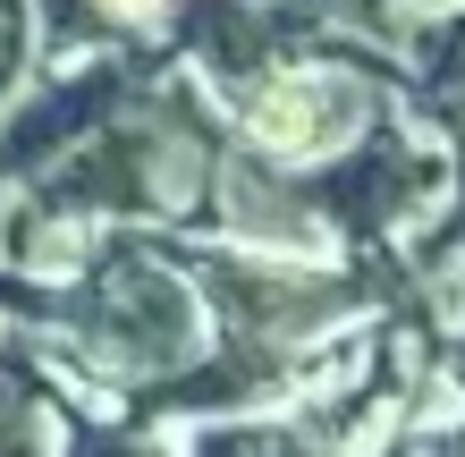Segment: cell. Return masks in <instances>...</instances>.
Instances as JSON below:
<instances>
[{
    "label": "cell",
    "instance_id": "6da1fadb",
    "mask_svg": "<svg viewBox=\"0 0 465 457\" xmlns=\"http://www.w3.org/2000/svg\"><path fill=\"white\" fill-rule=\"evenodd\" d=\"M76 322H85V339L119 373H170V364L195 356V339H203L195 288L178 272H161V263H144V254H119L111 272L94 280V297L76 305Z\"/></svg>",
    "mask_w": 465,
    "mask_h": 457
},
{
    "label": "cell",
    "instance_id": "7a4b0ae2",
    "mask_svg": "<svg viewBox=\"0 0 465 457\" xmlns=\"http://www.w3.org/2000/svg\"><path fill=\"white\" fill-rule=\"evenodd\" d=\"M355 127H364V85L347 68H288L271 76L262 102H254V136L288 161H313V153H339Z\"/></svg>",
    "mask_w": 465,
    "mask_h": 457
},
{
    "label": "cell",
    "instance_id": "3957f363",
    "mask_svg": "<svg viewBox=\"0 0 465 457\" xmlns=\"http://www.w3.org/2000/svg\"><path fill=\"white\" fill-rule=\"evenodd\" d=\"M431 186H440V161L406 153V144H364L355 161H339L331 178H305L296 195H305V212H331V221L347 229H390L406 221Z\"/></svg>",
    "mask_w": 465,
    "mask_h": 457
},
{
    "label": "cell",
    "instance_id": "277c9868",
    "mask_svg": "<svg viewBox=\"0 0 465 457\" xmlns=\"http://www.w3.org/2000/svg\"><path fill=\"white\" fill-rule=\"evenodd\" d=\"M212 288H221V305L237 331L254 339H280V331H313V322H331L347 305L339 280H313V272H280V263H221L212 272Z\"/></svg>",
    "mask_w": 465,
    "mask_h": 457
},
{
    "label": "cell",
    "instance_id": "5b68a950",
    "mask_svg": "<svg viewBox=\"0 0 465 457\" xmlns=\"http://www.w3.org/2000/svg\"><path fill=\"white\" fill-rule=\"evenodd\" d=\"M119 102V68H94V76H68V85H51L35 111L9 119V136H0V170H25V161H51L68 136H85V127Z\"/></svg>",
    "mask_w": 465,
    "mask_h": 457
},
{
    "label": "cell",
    "instance_id": "8992f818",
    "mask_svg": "<svg viewBox=\"0 0 465 457\" xmlns=\"http://www.w3.org/2000/svg\"><path fill=\"white\" fill-rule=\"evenodd\" d=\"M186 43H195L221 76H245V68L262 60V43H271V35L245 17V0H195V9H186Z\"/></svg>",
    "mask_w": 465,
    "mask_h": 457
},
{
    "label": "cell",
    "instance_id": "52a82bcc",
    "mask_svg": "<svg viewBox=\"0 0 465 457\" xmlns=\"http://www.w3.org/2000/svg\"><path fill=\"white\" fill-rule=\"evenodd\" d=\"M195 457H305V441L280 432V423H203L195 432Z\"/></svg>",
    "mask_w": 465,
    "mask_h": 457
},
{
    "label": "cell",
    "instance_id": "ba28073f",
    "mask_svg": "<svg viewBox=\"0 0 465 457\" xmlns=\"http://www.w3.org/2000/svg\"><path fill=\"white\" fill-rule=\"evenodd\" d=\"M0 457H43V415L9 382H0Z\"/></svg>",
    "mask_w": 465,
    "mask_h": 457
},
{
    "label": "cell",
    "instance_id": "9c48e42d",
    "mask_svg": "<svg viewBox=\"0 0 465 457\" xmlns=\"http://www.w3.org/2000/svg\"><path fill=\"white\" fill-rule=\"evenodd\" d=\"M423 60H431V76H440V85H465V17H449L440 35L423 43Z\"/></svg>",
    "mask_w": 465,
    "mask_h": 457
},
{
    "label": "cell",
    "instance_id": "30bf717a",
    "mask_svg": "<svg viewBox=\"0 0 465 457\" xmlns=\"http://www.w3.org/2000/svg\"><path fill=\"white\" fill-rule=\"evenodd\" d=\"M17 51H25V9H17V0H0V85L17 76Z\"/></svg>",
    "mask_w": 465,
    "mask_h": 457
},
{
    "label": "cell",
    "instance_id": "8fae6325",
    "mask_svg": "<svg viewBox=\"0 0 465 457\" xmlns=\"http://www.w3.org/2000/svg\"><path fill=\"white\" fill-rule=\"evenodd\" d=\"M288 9H313V17H355V25H372V17H381V0H288Z\"/></svg>",
    "mask_w": 465,
    "mask_h": 457
},
{
    "label": "cell",
    "instance_id": "7c38bea8",
    "mask_svg": "<svg viewBox=\"0 0 465 457\" xmlns=\"http://www.w3.org/2000/svg\"><path fill=\"white\" fill-rule=\"evenodd\" d=\"M76 457H161V449H153V441H127V432H94Z\"/></svg>",
    "mask_w": 465,
    "mask_h": 457
},
{
    "label": "cell",
    "instance_id": "4fadbf2b",
    "mask_svg": "<svg viewBox=\"0 0 465 457\" xmlns=\"http://www.w3.org/2000/svg\"><path fill=\"white\" fill-rule=\"evenodd\" d=\"M102 9H127L135 17V9H161V0H102Z\"/></svg>",
    "mask_w": 465,
    "mask_h": 457
},
{
    "label": "cell",
    "instance_id": "5bb4252c",
    "mask_svg": "<svg viewBox=\"0 0 465 457\" xmlns=\"http://www.w3.org/2000/svg\"><path fill=\"white\" fill-rule=\"evenodd\" d=\"M457 382H465V347H457Z\"/></svg>",
    "mask_w": 465,
    "mask_h": 457
}]
</instances>
